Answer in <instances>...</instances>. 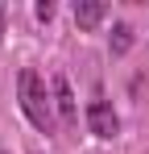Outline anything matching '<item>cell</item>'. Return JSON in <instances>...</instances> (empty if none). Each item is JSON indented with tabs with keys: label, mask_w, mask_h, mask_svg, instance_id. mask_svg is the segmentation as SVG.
I'll return each instance as SVG.
<instances>
[{
	"label": "cell",
	"mask_w": 149,
	"mask_h": 154,
	"mask_svg": "<svg viewBox=\"0 0 149 154\" xmlns=\"http://www.w3.org/2000/svg\"><path fill=\"white\" fill-rule=\"evenodd\" d=\"M87 125H91L95 137L112 142V137L120 133V117H116V108H112L108 100H91V108H87Z\"/></svg>",
	"instance_id": "7a4b0ae2"
},
{
	"label": "cell",
	"mask_w": 149,
	"mask_h": 154,
	"mask_svg": "<svg viewBox=\"0 0 149 154\" xmlns=\"http://www.w3.org/2000/svg\"><path fill=\"white\" fill-rule=\"evenodd\" d=\"M128 46H133V29L116 25V29H112V54H128Z\"/></svg>",
	"instance_id": "5b68a950"
},
{
	"label": "cell",
	"mask_w": 149,
	"mask_h": 154,
	"mask_svg": "<svg viewBox=\"0 0 149 154\" xmlns=\"http://www.w3.org/2000/svg\"><path fill=\"white\" fill-rule=\"evenodd\" d=\"M54 104H58V112H62V129H74V125H79V108H74L71 83H66V75H62V71L54 75Z\"/></svg>",
	"instance_id": "3957f363"
},
{
	"label": "cell",
	"mask_w": 149,
	"mask_h": 154,
	"mask_svg": "<svg viewBox=\"0 0 149 154\" xmlns=\"http://www.w3.org/2000/svg\"><path fill=\"white\" fill-rule=\"evenodd\" d=\"M4 17H8V8L0 4V42H4Z\"/></svg>",
	"instance_id": "52a82bcc"
},
{
	"label": "cell",
	"mask_w": 149,
	"mask_h": 154,
	"mask_svg": "<svg viewBox=\"0 0 149 154\" xmlns=\"http://www.w3.org/2000/svg\"><path fill=\"white\" fill-rule=\"evenodd\" d=\"M54 13H58V8H54V4H50V0H42V4H37V21H50V17H54Z\"/></svg>",
	"instance_id": "8992f818"
},
{
	"label": "cell",
	"mask_w": 149,
	"mask_h": 154,
	"mask_svg": "<svg viewBox=\"0 0 149 154\" xmlns=\"http://www.w3.org/2000/svg\"><path fill=\"white\" fill-rule=\"evenodd\" d=\"M17 92H21V108L25 117L33 121V129H42V133H54V112H50V100H46V88H42V79L33 67H25L21 79H17Z\"/></svg>",
	"instance_id": "6da1fadb"
},
{
	"label": "cell",
	"mask_w": 149,
	"mask_h": 154,
	"mask_svg": "<svg viewBox=\"0 0 149 154\" xmlns=\"http://www.w3.org/2000/svg\"><path fill=\"white\" fill-rule=\"evenodd\" d=\"M104 13H108V4H99V0H79L74 4V25L79 29H95L104 21Z\"/></svg>",
	"instance_id": "277c9868"
}]
</instances>
